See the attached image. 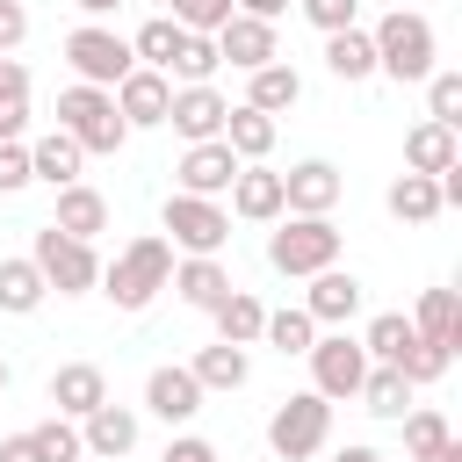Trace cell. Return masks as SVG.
Masks as SVG:
<instances>
[{
  "mask_svg": "<svg viewBox=\"0 0 462 462\" xmlns=\"http://www.w3.org/2000/svg\"><path fill=\"white\" fill-rule=\"evenodd\" d=\"M303 318H310L318 332H346V318H361V274H346V267L310 274V289H303Z\"/></svg>",
  "mask_w": 462,
  "mask_h": 462,
  "instance_id": "obj_11",
  "label": "cell"
},
{
  "mask_svg": "<svg viewBox=\"0 0 462 462\" xmlns=\"http://www.w3.org/2000/svg\"><path fill=\"white\" fill-rule=\"evenodd\" d=\"M159 224L173 231L166 245L180 253V260H217L224 245H231V209L224 202H209V195H166V209H159Z\"/></svg>",
  "mask_w": 462,
  "mask_h": 462,
  "instance_id": "obj_5",
  "label": "cell"
},
{
  "mask_svg": "<svg viewBox=\"0 0 462 462\" xmlns=\"http://www.w3.org/2000/svg\"><path fill=\"white\" fill-rule=\"evenodd\" d=\"M173 282V245L159 238V231H144V238H130L108 267H101V296L116 303V310H144L159 289Z\"/></svg>",
  "mask_w": 462,
  "mask_h": 462,
  "instance_id": "obj_2",
  "label": "cell"
},
{
  "mask_svg": "<svg viewBox=\"0 0 462 462\" xmlns=\"http://www.w3.org/2000/svg\"><path fill=\"white\" fill-rule=\"evenodd\" d=\"M274 137H282V123H274V116H260V108L231 101V116H224V144H231V159H238V166H260V159L274 152Z\"/></svg>",
  "mask_w": 462,
  "mask_h": 462,
  "instance_id": "obj_22",
  "label": "cell"
},
{
  "mask_svg": "<svg viewBox=\"0 0 462 462\" xmlns=\"http://www.w3.org/2000/svg\"><path fill=\"white\" fill-rule=\"evenodd\" d=\"M303 101V72L296 65H260V72H245V108H260V116H289Z\"/></svg>",
  "mask_w": 462,
  "mask_h": 462,
  "instance_id": "obj_24",
  "label": "cell"
},
{
  "mask_svg": "<svg viewBox=\"0 0 462 462\" xmlns=\"http://www.w3.org/2000/svg\"><path fill=\"white\" fill-rule=\"evenodd\" d=\"M0 462H43L36 433H7V440H0Z\"/></svg>",
  "mask_w": 462,
  "mask_h": 462,
  "instance_id": "obj_47",
  "label": "cell"
},
{
  "mask_svg": "<svg viewBox=\"0 0 462 462\" xmlns=\"http://www.w3.org/2000/svg\"><path fill=\"white\" fill-rule=\"evenodd\" d=\"M448 361H455V354H440V346H426V339H411V346H404V354H397L390 368H397V375H404V383L419 390V383H440V375H448Z\"/></svg>",
  "mask_w": 462,
  "mask_h": 462,
  "instance_id": "obj_40",
  "label": "cell"
},
{
  "mask_svg": "<svg viewBox=\"0 0 462 462\" xmlns=\"http://www.w3.org/2000/svg\"><path fill=\"white\" fill-rule=\"evenodd\" d=\"M303 361H310V390H318L325 404L354 397V390H361V375H368V354H361V339H354V332H318Z\"/></svg>",
  "mask_w": 462,
  "mask_h": 462,
  "instance_id": "obj_9",
  "label": "cell"
},
{
  "mask_svg": "<svg viewBox=\"0 0 462 462\" xmlns=\"http://www.w3.org/2000/svg\"><path fill=\"white\" fill-rule=\"evenodd\" d=\"M282 7L289 0H238V14H253V22H282Z\"/></svg>",
  "mask_w": 462,
  "mask_h": 462,
  "instance_id": "obj_48",
  "label": "cell"
},
{
  "mask_svg": "<svg viewBox=\"0 0 462 462\" xmlns=\"http://www.w3.org/2000/svg\"><path fill=\"white\" fill-rule=\"evenodd\" d=\"M368 43H375V72L397 79V87H426L433 65H440V36H433V22L411 14V7H390V14L368 29Z\"/></svg>",
  "mask_w": 462,
  "mask_h": 462,
  "instance_id": "obj_1",
  "label": "cell"
},
{
  "mask_svg": "<svg viewBox=\"0 0 462 462\" xmlns=\"http://www.w3.org/2000/svg\"><path fill=\"white\" fill-rule=\"evenodd\" d=\"M411 332L426 346H440V354H462V303H455V289H426L419 310H411Z\"/></svg>",
  "mask_w": 462,
  "mask_h": 462,
  "instance_id": "obj_23",
  "label": "cell"
},
{
  "mask_svg": "<svg viewBox=\"0 0 462 462\" xmlns=\"http://www.w3.org/2000/svg\"><path fill=\"white\" fill-rule=\"evenodd\" d=\"M303 7V22L318 29V36H339V29H354V14H361V0H296Z\"/></svg>",
  "mask_w": 462,
  "mask_h": 462,
  "instance_id": "obj_42",
  "label": "cell"
},
{
  "mask_svg": "<svg viewBox=\"0 0 462 462\" xmlns=\"http://www.w3.org/2000/svg\"><path fill=\"white\" fill-rule=\"evenodd\" d=\"M166 101H173V79L152 72V65H130V79L116 87V116H123L130 130H159V123H166Z\"/></svg>",
  "mask_w": 462,
  "mask_h": 462,
  "instance_id": "obj_16",
  "label": "cell"
},
{
  "mask_svg": "<svg viewBox=\"0 0 462 462\" xmlns=\"http://www.w3.org/2000/svg\"><path fill=\"white\" fill-rule=\"evenodd\" d=\"M260 339H267L274 354H310V339H318V325L303 318V303H289V310H267V325H260Z\"/></svg>",
  "mask_w": 462,
  "mask_h": 462,
  "instance_id": "obj_37",
  "label": "cell"
},
{
  "mask_svg": "<svg viewBox=\"0 0 462 462\" xmlns=\"http://www.w3.org/2000/svg\"><path fill=\"white\" fill-rule=\"evenodd\" d=\"M217 58H224L231 72H260V65H274V58H282V36H274V22L231 14V22L217 29Z\"/></svg>",
  "mask_w": 462,
  "mask_h": 462,
  "instance_id": "obj_12",
  "label": "cell"
},
{
  "mask_svg": "<svg viewBox=\"0 0 462 462\" xmlns=\"http://www.w3.org/2000/svg\"><path fill=\"white\" fill-rule=\"evenodd\" d=\"M224 116H231V101H224L217 87H173V101H166V123L180 130V144L224 137Z\"/></svg>",
  "mask_w": 462,
  "mask_h": 462,
  "instance_id": "obj_13",
  "label": "cell"
},
{
  "mask_svg": "<svg viewBox=\"0 0 462 462\" xmlns=\"http://www.w3.org/2000/svg\"><path fill=\"white\" fill-rule=\"evenodd\" d=\"M65 65H72L79 87H108V94H116L137 58H130V36H116L108 22H79V29L65 36Z\"/></svg>",
  "mask_w": 462,
  "mask_h": 462,
  "instance_id": "obj_7",
  "label": "cell"
},
{
  "mask_svg": "<svg viewBox=\"0 0 462 462\" xmlns=\"http://www.w3.org/2000/svg\"><path fill=\"white\" fill-rule=\"evenodd\" d=\"M79 166H87V152H79L65 130H43V137L29 144V180H43V188H72Z\"/></svg>",
  "mask_w": 462,
  "mask_h": 462,
  "instance_id": "obj_25",
  "label": "cell"
},
{
  "mask_svg": "<svg viewBox=\"0 0 462 462\" xmlns=\"http://www.w3.org/2000/svg\"><path fill=\"white\" fill-rule=\"evenodd\" d=\"M209 318H217V339H224V346H260V325H267V303H260L253 289H231V296H224V303H217Z\"/></svg>",
  "mask_w": 462,
  "mask_h": 462,
  "instance_id": "obj_28",
  "label": "cell"
},
{
  "mask_svg": "<svg viewBox=\"0 0 462 462\" xmlns=\"http://www.w3.org/2000/svg\"><path fill=\"white\" fill-rule=\"evenodd\" d=\"M426 462H462V440H440V448H433Z\"/></svg>",
  "mask_w": 462,
  "mask_h": 462,
  "instance_id": "obj_51",
  "label": "cell"
},
{
  "mask_svg": "<svg viewBox=\"0 0 462 462\" xmlns=\"http://www.w3.org/2000/svg\"><path fill=\"white\" fill-rule=\"evenodd\" d=\"M87 462H94V455H87Z\"/></svg>",
  "mask_w": 462,
  "mask_h": 462,
  "instance_id": "obj_53",
  "label": "cell"
},
{
  "mask_svg": "<svg viewBox=\"0 0 462 462\" xmlns=\"http://www.w3.org/2000/svg\"><path fill=\"white\" fill-rule=\"evenodd\" d=\"M462 159V144H455V130H440V123H411L404 130V173H448Z\"/></svg>",
  "mask_w": 462,
  "mask_h": 462,
  "instance_id": "obj_26",
  "label": "cell"
},
{
  "mask_svg": "<svg viewBox=\"0 0 462 462\" xmlns=\"http://www.w3.org/2000/svg\"><path fill=\"white\" fill-rule=\"evenodd\" d=\"M383 209H390L397 224H433V217H440V188H433L426 173H397L390 195H383Z\"/></svg>",
  "mask_w": 462,
  "mask_h": 462,
  "instance_id": "obj_30",
  "label": "cell"
},
{
  "mask_svg": "<svg viewBox=\"0 0 462 462\" xmlns=\"http://www.w3.org/2000/svg\"><path fill=\"white\" fill-rule=\"evenodd\" d=\"M7 383H14V368H7V354H0V390H7Z\"/></svg>",
  "mask_w": 462,
  "mask_h": 462,
  "instance_id": "obj_52",
  "label": "cell"
},
{
  "mask_svg": "<svg viewBox=\"0 0 462 462\" xmlns=\"http://www.w3.org/2000/svg\"><path fill=\"white\" fill-rule=\"evenodd\" d=\"M58 130H65L87 159H116V152L130 144V123L116 116V94H108V87H79V79L58 94Z\"/></svg>",
  "mask_w": 462,
  "mask_h": 462,
  "instance_id": "obj_3",
  "label": "cell"
},
{
  "mask_svg": "<svg viewBox=\"0 0 462 462\" xmlns=\"http://www.w3.org/2000/svg\"><path fill=\"white\" fill-rule=\"evenodd\" d=\"M231 217H245V224H274L282 217V173L260 159V166H238V180H231Z\"/></svg>",
  "mask_w": 462,
  "mask_h": 462,
  "instance_id": "obj_20",
  "label": "cell"
},
{
  "mask_svg": "<svg viewBox=\"0 0 462 462\" xmlns=\"http://www.w3.org/2000/svg\"><path fill=\"white\" fill-rule=\"evenodd\" d=\"M332 462H383V455H375V448H368V440H354V448H339V455H332Z\"/></svg>",
  "mask_w": 462,
  "mask_h": 462,
  "instance_id": "obj_49",
  "label": "cell"
},
{
  "mask_svg": "<svg viewBox=\"0 0 462 462\" xmlns=\"http://www.w3.org/2000/svg\"><path fill=\"white\" fill-rule=\"evenodd\" d=\"M426 123L462 130V72L455 65H433V79H426Z\"/></svg>",
  "mask_w": 462,
  "mask_h": 462,
  "instance_id": "obj_36",
  "label": "cell"
},
{
  "mask_svg": "<svg viewBox=\"0 0 462 462\" xmlns=\"http://www.w3.org/2000/svg\"><path fill=\"white\" fill-rule=\"evenodd\" d=\"M173 180H180V195H231V180H238V159H231V144L224 137H209V144H188L180 152V166H173Z\"/></svg>",
  "mask_w": 462,
  "mask_h": 462,
  "instance_id": "obj_14",
  "label": "cell"
},
{
  "mask_svg": "<svg viewBox=\"0 0 462 462\" xmlns=\"http://www.w3.org/2000/svg\"><path fill=\"white\" fill-rule=\"evenodd\" d=\"M325 72H332V79H346V87L375 79V43H368V29H361V22H354V29H339V36H325Z\"/></svg>",
  "mask_w": 462,
  "mask_h": 462,
  "instance_id": "obj_27",
  "label": "cell"
},
{
  "mask_svg": "<svg viewBox=\"0 0 462 462\" xmlns=\"http://www.w3.org/2000/svg\"><path fill=\"white\" fill-rule=\"evenodd\" d=\"M79 448H87L94 462H123V455L137 448V411H130V404H116V397H108V404H94V411L79 419Z\"/></svg>",
  "mask_w": 462,
  "mask_h": 462,
  "instance_id": "obj_17",
  "label": "cell"
},
{
  "mask_svg": "<svg viewBox=\"0 0 462 462\" xmlns=\"http://www.w3.org/2000/svg\"><path fill=\"white\" fill-rule=\"evenodd\" d=\"M29 260H36L43 289H58V296H87V289H101V253L79 245V238H65V231H51V224L36 231Z\"/></svg>",
  "mask_w": 462,
  "mask_h": 462,
  "instance_id": "obj_8",
  "label": "cell"
},
{
  "mask_svg": "<svg viewBox=\"0 0 462 462\" xmlns=\"http://www.w3.org/2000/svg\"><path fill=\"white\" fill-rule=\"evenodd\" d=\"M51 231H65V238H79V245H94V238L108 231V195H101V188H87V180H72V188H58V209H51Z\"/></svg>",
  "mask_w": 462,
  "mask_h": 462,
  "instance_id": "obj_18",
  "label": "cell"
},
{
  "mask_svg": "<svg viewBox=\"0 0 462 462\" xmlns=\"http://www.w3.org/2000/svg\"><path fill=\"white\" fill-rule=\"evenodd\" d=\"M22 36H29V7H22V0H0V58H7Z\"/></svg>",
  "mask_w": 462,
  "mask_h": 462,
  "instance_id": "obj_46",
  "label": "cell"
},
{
  "mask_svg": "<svg viewBox=\"0 0 462 462\" xmlns=\"http://www.w3.org/2000/svg\"><path fill=\"white\" fill-rule=\"evenodd\" d=\"M339 245H346V238H339L332 217H274V231H267V267L310 282V274L339 267Z\"/></svg>",
  "mask_w": 462,
  "mask_h": 462,
  "instance_id": "obj_4",
  "label": "cell"
},
{
  "mask_svg": "<svg viewBox=\"0 0 462 462\" xmlns=\"http://www.w3.org/2000/svg\"><path fill=\"white\" fill-rule=\"evenodd\" d=\"M217 65H224V58H217V36H180V58L166 65V79H180V87H209Z\"/></svg>",
  "mask_w": 462,
  "mask_h": 462,
  "instance_id": "obj_38",
  "label": "cell"
},
{
  "mask_svg": "<svg viewBox=\"0 0 462 462\" xmlns=\"http://www.w3.org/2000/svg\"><path fill=\"white\" fill-rule=\"evenodd\" d=\"M180 36H188L180 22H166V14H152V22H144V29L130 36V58H137V65H152V72H166V65L180 58Z\"/></svg>",
  "mask_w": 462,
  "mask_h": 462,
  "instance_id": "obj_33",
  "label": "cell"
},
{
  "mask_svg": "<svg viewBox=\"0 0 462 462\" xmlns=\"http://www.w3.org/2000/svg\"><path fill=\"white\" fill-rule=\"evenodd\" d=\"M238 14V0H166V22H180L188 36H217Z\"/></svg>",
  "mask_w": 462,
  "mask_h": 462,
  "instance_id": "obj_39",
  "label": "cell"
},
{
  "mask_svg": "<svg viewBox=\"0 0 462 462\" xmlns=\"http://www.w3.org/2000/svg\"><path fill=\"white\" fill-rule=\"evenodd\" d=\"M43 296H51V289H43V274H36V260H29V253L0 260V310H7V318H29Z\"/></svg>",
  "mask_w": 462,
  "mask_h": 462,
  "instance_id": "obj_32",
  "label": "cell"
},
{
  "mask_svg": "<svg viewBox=\"0 0 462 462\" xmlns=\"http://www.w3.org/2000/svg\"><path fill=\"white\" fill-rule=\"evenodd\" d=\"M346 195V173L332 159H296L282 173V217H332Z\"/></svg>",
  "mask_w": 462,
  "mask_h": 462,
  "instance_id": "obj_10",
  "label": "cell"
},
{
  "mask_svg": "<svg viewBox=\"0 0 462 462\" xmlns=\"http://www.w3.org/2000/svg\"><path fill=\"white\" fill-rule=\"evenodd\" d=\"M411 339H419V332H411V318H404V310H375V318H368V332H361V354H368V361H397Z\"/></svg>",
  "mask_w": 462,
  "mask_h": 462,
  "instance_id": "obj_34",
  "label": "cell"
},
{
  "mask_svg": "<svg viewBox=\"0 0 462 462\" xmlns=\"http://www.w3.org/2000/svg\"><path fill=\"white\" fill-rule=\"evenodd\" d=\"M325 440H332V404H325L318 390H296V397H282V404L267 411V448H274V462H310V455H325Z\"/></svg>",
  "mask_w": 462,
  "mask_h": 462,
  "instance_id": "obj_6",
  "label": "cell"
},
{
  "mask_svg": "<svg viewBox=\"0 0 462 462\" xmlns=\"http://www.w3.org/2000/svg\"><path fill=\"white\" fill-rule=\"evenodd\" d=\"M29 188V144H0V195Z\"/></svg>",
  "mask_w": 462,
  "mask_h": 462,
  "instance_id": "obj_44",
  "label": "cell"
},
{
  "mask_svg": "<svg viewBox=\"0 0 462 462\" xmlns=\"http://www.w3.org/2000/svg\"><path fill=\"white\" fill-rule=\"evenodd\" d=\"M397 426H404V455H411V462H426V455H433L440 440H455L448 411H433V404H411V411H404Z\"/></svg>",
  "mask_w": 462,
  "mask_h": 462,
  "instance_id": "obj_35",
  "label": "cell"
},
{
  "mask_svg": "<svg viewBox=\"0 0 462 462\" xmlns=\"http://www.w3.org/2000/svg\"><path fill=\"white\" fill-rule=\"evenodd\" d=\"M51 404H58V419L79 426L94 404H108V375L94 361H65V368H51Z\"/></svg>",
  "mask_w": 462,
  "mask_h": 462,
  "instance_id": "obj_19",
  "label": "cell"
},
{
  "mask_svg": "<svg viewBox=\"0 0 462 462\" xmlns=\"http://www.w3.org/2000/svg\"><path fill=\"white\" fill-rule=\"evenodd\" d=\"M159 462H224V455H217V448H209V440H202V433H173V440H166V455H159Z\"/></svg>",
  "mask_w": 462,
  "mask_h": 462,
  "instance_id": "obj_45",
  "label": "cell"
},
{
  "mask_svg": "<svg viewBox=\"0 0 462 462\" xmlns=\"http://www.w3.org/2000/svg\"><path fill=\"white\" fill-rule=\"evenodd\" d=\"M202 397H209V390H202L180 361H166V368H152V375H144V411H152V419H166V426H188V419L202 411Z\"/></svg>",
  "mask_w": 462,
  "mask_h": 462,
  "instance_id": "obj_15",
  "label": "cell"
},
{
  "mask_svg": "<svg viewBox=\"0 0 462 462\" xmlns=\"http://www.w3.org/2000/svg\"><path fill=\"white\" fill-rule=\"evenodd\" d=\"M29 130V87H0V144H22Z\"/></svg>",
  "mask_w": 462,
  "mask_h": 462,
  "instance_id": "obj_43",
  "label": "cell"
},
{
  "mask_svg": "<svg viewBox=\"0 0 462 462\" xmlns=\"http://www.w3.org/2000/svg\"><path fill=\"white\" fill-rule=\"evenodd\" d=\"M166 289H173L188 310H217L238 282H231V267H224V260H173V282H166Z\"/></svg>",
  "mask_w": 462,
  "mask_h": 462,
  "instance_id": "obj_21",
  "label": "cell"
},
{
  "mask_svg": "<svg viewBox=\"0 0 462 462\" xmlns=\"http://www.w3.org/2000/svg\"><path fill=\"white\" fill-rule=\"evenodd\" d=\"M29 433H36L43 462H87V448H79V426H72V419H58V411H51V419H43V426H29Z\"/></svg>",
  "mask_w": 462,
  "mask_h": 462,
  "instance_id": "obj_41",
  "label": "cell"
},
{
  "mask_svg": "<svg viewBox=\"0 0 462 462\" xmlns=\"http://www.w3.org/2000/svg\"><path fill=\"white\" fill-rule=\"evenodd\" d=\"M188 375H195L202 390H245L253 361H245V346H224V339H209V346L188 361Z\"/></svg>",
  "mask_w": 462,
  "mask_h": 462,
  "instance_id": "obj_29",
  "label": "cell"
},
{
  "mask_svg": "<svg viewBox=\"0 0 462 462\" xmlns=\"http://www.w3.org/2000/svg\"><path fill=\"white\" fill-rule=\"evenodd\" d=\"M354 397H361L375 419H404V411H411V383H404L390 361H368V375H361V390H354Z\"/></svg>",
  "mask_w": 462,
  "mask_h": 462,
  "instance_id": "obj_31",
  "label": "cell"
},
{
  "mask_svg": "<svg viewBox=\"0 0 462 462\" xmlns=\"http://www.w3.org/2000/svg\"><path fill=\"white\" fill-rule=\"evenodd\" d=\"M72 7H79V14H87V22H101V14H116V7H123V0H72Z\"/></svg>",
  "mask_w": 462,
  "mask_h": 462,
  "instance_id": "obj_50",
  "label": "cell"
}]
</instances>
